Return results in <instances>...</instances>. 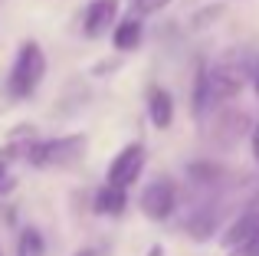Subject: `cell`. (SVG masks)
Listing matches in <instances>:
<instances>
[{
	"mask_svg": "<svg viewBox=\"0 0 259 256\" xmlns=\"http://www.w3.org/2000/svg\"><path fill=\"white\" fill-rule=\"evenodd\" d=\"M76 256H95V250H82V253H76Z\"/></svg>",
	"mask_w": 259,
	"mask_h": 256,
	"instance_id": "cell-20",
	"label": "cell"
},
{
	"mask_svg": "<svg viewBox=\"0 0 259 256\" xmlns=\"http://www.w3.org/2000/svg\"><path fill=\"white\" fill-rule=\"evenodd\" d=\"M249 151H253V158L259 161V125H253V132H249Z\"/></svg>",
	"mask_w": 259,
	"mask_h": 256,
	"instance_id": "cell-16",
	"label": "cell"
},
{
	"mask_svg": "<svg viewBox=\"0 0 259 256\" xmlns=\"http://www.w3.org/2000/svg\"><path fill=\"white\" fill-rule=\"evenodd\" d=\"M118 23V0H92L82 13V33L89 39L105 36Z\"/></svg>",
	"mask_w": 259,
	"mask_h": 256,
	"instance_id": "cell-6",
	"label": "cell"
},
{
	"mask_svg": "<svg viewBox=\"0 0 259 256\" xmlns=\"http://www.w3.org/2000/svg\"><path fill=\"white\" fill-rule=\"evenodd\" d=\"M85 154V135H66V138L39 141L26 148V161L33 167H72Z\"/></svg>",
	"mask_w": 259,
	"mask_h": 256,
	"instance_id": "cell-2",
	"label": "cell"
},
{
	"mask_svg": "<svg viewBox=\"0 0 259 256\" xmlns=\"http://www.w3.org/2000/svg\"><path fill=\"white\" fill-rule=\"evenodd\" d=\"M0 256H4V253H0Z\"/></svg>",
	"mask_w": 259,
	"mask_h": 256,
	"instance_id": "cell-21",
	"label": "cell"
},
{
	"mask_svg": "<svg viewBox=\"0 0 259 256\" xmlns=\"http://www.w3.org/2000/svg\"><path fill=\"white\" fill-rule=\"evenodd\" d=\"M46 76V56H43V46L26 39L20 46L17 59H13V69H10V79H7V92L13 99H30L33 92L39 89Z\"/></svg>",
	"mask_w": 259,
	"mask_h": 256,
	"instance_id": "cell-1",
	"label": "cell"
},
{
	"mask_svg": "<svg viewBox=\"0 0 259 256\" xmlns=\"http://www.w3.org/2000/svg\"><path fill=\"white\" fill-rule=\"evenodd\" d=\"M46 253V243H43V233L36 227H26L20 233V243H17V256H43Z\"/></svg>",
	"mask_w": 259,
	"mask_h": 256,
	"instance_id": "cell-13",
	"label": "cell"
},
{
	"mask_svg": "<svg viewBox=\"0 0 259 256\" xmlns=\"http://www.w3.org/2000/svg\"><path fill=\"white\" fill-rule=\"evenodd\" d=\"M213 230H217V214H213V207H203V210H197L194 217L187 220V233L194 240H210V237H213Z\"/></svg>",
	"mask_w": 259,
	"mask_h": 256,
	"instance_id": "cell-12",
	"label": "cell"
},
{
	"mask_svg": "<svg viewBox=\"0 0 259 256\" xmlns=\"http://www.w3.org/2000/svg\"><path fill=\"white\" fill-rule=\"evenodd\" d=\"M213 92H210V76H207V66H197V76H194V115L203 118L210 109H213Z\"/></svg>",
	"mask_w": 259,
	"mask_h": 256,
	"instance_id": "cell-11",
	"label": "cell"
},
{
	"mask_svg": "<svg viewBox=\"0 0 259 256\" xmlns=\"http://www.w3.org/2000/svg\"><path fill=\"white\" fill-rule=\"evenodd\" d=\"M256 227H259V207H249V210H243L240 217L223 230V246H227V250H236L240 243H246L256 233Z\"/></svg>",
	"mask_w": 259,
	"mask_h": 256,
	"instance_id": "cell-7",
	"label": "cell"
},
{
	"mask_svg": "<svg viewBox=\"0 0 259 256\" xmlns=\"http://www.w3.org/2000/svg\"><path fill=\"white\" fill-rule=\"evenodd\" d=\"M138 43H141V20L138 17H125L112 26V46L118 53L138 50Z\"/></svg>",
	"mask_w": 259,
	"mask_h": 256,
	"instance_id": "cell-10",
	"label": "cell"
},
{
	"mask_svg": "<svg viewBox=\"0 0 259 256\" xmlns=\"http://www.w3.org/2000/svg\"><path fill=\"white\" fill-rule=\"evenodd\" d=\"M148 118H151L154 128H171V122H174V99L161 86H154L148 92Z\"/></svg>",
	"mask_w": 259,
	"mask_h": 256,
	"instance_id": "cell-8",
	"label": "cell"
},
{
	"mask_svg": "<svg viewBox=\"0 0 259 256\" xmlns=\"http://www.w3.org/2000/svg\"><path fill=\"white\" fill-rule=\"evenodd\" d=\"M92 207H95V214H108V217H118V214L128 207V194H125V187H115V184H108V181H105V187H99V191H95Z\"/></svg>",
	"mask_w": 259,
	"mask_h": 256,
	"instance_id": "cell-9",
	"label": "cell"
},
{
	"mask_svg": "<svg viewBox=\"0 0 259 256\" xmlns=\"http://www.w3.org/2000/svg\"><path fill=\"white\" fill-rule=\"evenodd\" d=\"M7 187H10V181H7V164L0 161V194H4Z\"/></svg>",
	"mask_w": 259,
	"mask_h": 256,
	"instance_id": "cell-17",
	"label": "cell"
},
{
	"mask_svg": "<svg viewBox=\"0 0 259 256\" xmlns=\"http://www.w3.org/2000/svg\"><path fill=\"white\" fill-rule=\"evenodd\" d=\"M167 4H171V0H135V10L145 17V13H158V10H164Z\"/></svg>",
	"mask_w": 259,
	"mask_h": 256,
	"instance_id": "cell-15",
	"label": "cell"
},
{
	"mask_svg": "<svg viewBox=\"0 0 259 256\" xmlns=\"http://www.w3.org/2000/svg\"><path fill=\"white\" fill-rule=\"evenodd\" d=\"M138 204H141V214H145L148 220H167L174 214V207H177V187H174V181L171 178H154L151 184L141 191V197H138Z\"/></svg>",
	"mask_w": 259,
	"mask_h": 256,
	"instance_id": "cell-3",
	"label": "cell"
},
{
	"mask_svg": "<svg viewBox=\"0 0 259 256\" xmlns=\"http://www.w3.org/2000/svg\"><path fill=\"white\" fill-rule=\"evenodd\" d=\"M145 145H125L118 154L112 158V164H108V184H115V187H132L135 181H138V174L145 171Z\"/></svg>",
	"mask_w": 259,
	"mask_h": 256,
	"instance_id": "cell-5",
	"label": "cell"
},
{
	"mask_svg": "<svg viewBox=\"0 0 259 256\" xmlns=\"http://www.w3.org/2000/svg\"><path fill=\"white\" fill-rule=\"evenodd\" d=\"M233 256H259V227H256V233L246 240V243H240V246H236Z\"/></svg>",
	"mask_w": 259,
	"mask_h": 256,
	"instance_id": "cell-14",
	"label": "cell"
},
{
	"mask_svg": "<svg viewBox=\"0 0 259 256\" xmlns=\"http://www.w3.org/2000/svg\"><path fill=\"white\" fill-rule=\"evenodd\" d=\"M207 76H210V92H213V102H223V99H233L236 92L246 86L249 69H246V66H240L236 59H223V63L210 66Z\"/></svg>",
	"mask_w": 259,
	"mask_h": 256,
	"instance_id": "cell-4",
	"label": "cell"
},
{
	"mask_svg": "<svg viewBox=\"0 0 259 256\" xmlns=\"http://www.w3.org/2000/svg\"><path fill=\"white\" fill-rule=\"evenodd\" d=\"M249 76H253V89H256V96H259V66L249 69Z\"/></svg>",
	"mask_w": 259,
	"mask_h": 256,
	"instance_id": "cell-18",
	"label": "cell"
},
{
	"mask_svg": "<svg viewBox=\"0 0 259 256\" xmlns=\"http://www.w3.org/2000/svg\"><path fill=\"white\" fill-rule=\"evenodd\" d=\"M148 256H164V250H161V246H151V250H148Z\"/></svg>",
	"mask_w": 259,
	"mask_h": 256,
	"instance_id": "cell-19",
	"label": "cell"
}]
</instances>
